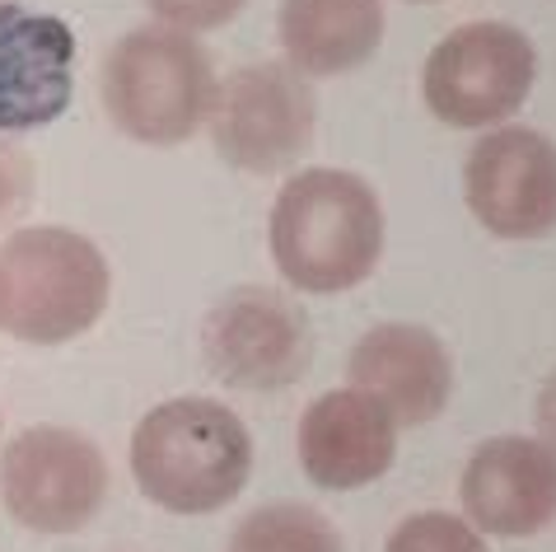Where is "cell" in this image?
<instances>
[{"label":"cell","mask_w":556,"mask_h":552,"mask_svg":"<svg viewBox=\"0 0 556 552\" xmlns=\"http://www.w3.org/2000/svg\"><path fill=\"white\" fill-rule=\"evenodd\" d=\"M276 272L308 296L361 286L383 258V202L361 174L300 168L267 221Z\"/></svg>","instance_id":"obj_1"},{"label":"cell","mask_w":556,"mask_h":552,"mask_svg":"<svg viewBox=\"0 0 556 552\" xmlns=\"http://www.w3.org/2000/svg\"><path fill=\"white\" fill-rule=\"evenodd\" d=\"M136 487L168 515H211L249 487L253 440L215 398H168L131 436Z\"/></svg>","instance_id":"obj_2"},{"label":"cell","mask_w":556,"mask_h":552,"mask_svg":"<svg viewBox=\"0 0 556 552\" xmlns=\"http://www.w3.org/2000/svg\"><path fill=\"white\" fill-rule=\"evenodd\" d=\"M215 66L182 28H131L99 71V99L113 127L146 146H178L197 136L215 103Z\"/></svg>","instance_id":"obj_3"},{"label":"cell","mask_w":556,"mask_h":552,"mask_svg":"<svg viewBox=\"0 0 556 552\" xmlns=\"http://www.w3.org/2000/svg\"><path fill=\"white\" fill-rule=\"evenodd\" d=\"M0 272L10 286L5 328L34 347L75 342L99 324L113 296L103 249L66 225L14 229L0 243Z\"/></svg>","instance_id":"obj_4"},{"label":"cell","mask_w":556,"mask_h":552,"mask_svg":"<svg viewBox=\"0 0 556 552\" xmlns=\"http://www.w3.org/2000/svg\"><path fill=\"white\" fill-rule=\"evenodd\" d=\"M538 80L533 38L501 20H472L435 42L421 71L426 109L444 127H501L523 109Z\"/></svg>","instance_id":"obj_5"},{"label":"cell","mask_w":556,"mask_h":552,"mask_svg":"<svg viewBox=\"0 0 556 552\" xmlns=\"http://www.w3.org/2000/svg\"><path fill=\"white\" fill-rule=\"evenodd\" d=\"M206 127L225 164L243 174H281L314 146L318 103L290 61H253L215 85Z\"/></svg>","instance_id":"obj_6"},{"label":"cell","mask_w":556,"mask_h":552,"mask_svg":"<svg viewBox=\"0 0 556 552\" xmlns=\"http://www.w3.org/2000/svg\"><path fill=\"white\" fill-rule=\"evenodd\" d=\"M108 497V459L66 426H28L0 454V501L34 534H75Z\"/></svg>","instance_id":"obj_7"},{"label":"cell","mask_w":556,"mask_h":552,"mask_svg":"<svg viewBox=\"0 0 556 552\" xmlns=\"http://www.w3.org/2000/svg\"><path fill=\"white\" fill-rule=\"evenodd\" d=\"M202 356L229 389L281 393L314 365V328L286 296L267 286H239L206 314Z\"/></svg>","instance_id":"obj_8"},{"label":"cell","mask_w":556,"mask_h":552,"mask_svg":"<svg viewBox=\"0 0 556 552\" xmlns=\"http://www.w3.org/2000/svg\"><path fill=\"white\" fill-rule=\"evenodd\" d=\"M463 197L496 239H543L556 229V141L533 127H491L463 164Z\"/></svg>","instance_id":"obj_9"},{"label":"cell","mask_w":556,"mask_h":552,"mask_svg":"<svg viewBox=\"0 0 556 552\" xmlns=\"http://www.w3.org/2000/svg\"><path fill=\"white\" fill-rule=\"evenodd\" d=\"M458 501L486 539H533L556 519V454L533 436H491L463 468Z\"/></svg>","instance_id":"obj_10"},{"label":"cell","mask_w":556,"mask_h":552,"mask_svg":"<svg viewBox=\"0 0 556 552\" xmlns=\"http://www.w3.org/2000/svg\"><path fill=\"white\" fill-rule=\"evenodd\" d=\"M75 89V34L66 20L0 5V136L56 122Z\"/></svg>","instance_id":"obj_11"},{"label":"cell","mask_w":556,"mask_h":552,"mask_svg":"<svg viewBox=\"0 0 556 552\" xmlns=\"http://www.w3.org/2000/svg\"><path fill=\"white\" fill-rule=\"evenodd\" d=\"M300 468L323 492H355L393 468L397 417L361 389H332L300 417Z\"/></svg>","instance_id":"obj_12"},{"label":"cell","mask_w":556,"mask_h":552,"mask_svg":"<svg viewBox=\"0 0 556 552\" xmlns=\"http://www.w3.org/2000/svg\"><path fill=\"white\" fill-rule=\"evenodd\" d=\"M351 389L379 398L397 426L435 422L454 398V361L421 324H379L351 347Z\"/></svg>","instance_id":"obj_13"},{"label":"cell","mask_w":556,"mask_h":552,"mask_svg":"<svg viewBox=\"0 0 556 552\" xmlns=\"http://www.w3.org/2000/svg\"><path fill=\"white\" fill-rule=\"evenodd\" d=\"M276 34L300 75H342L383 42V0H281Z\"/></svg>","instance_id":"obj_14"},{"label":"cell","mask_w":556,"mask_h":552,"mask_svg":"<svg viewBox=\"0 0 556 552\" xmlns=\"http://www.w3.org/2000/svg\"><path fill=\"white\" fill-rule=\"evenodd\" d=\"M229 552H346L328 515L300 501H271L239 519Z\"/></svg>","instance_id":"obj_15"},{"label":"cell","mask_w":556,"mask_h":552,"mask_svg":"<svg viewBox=\"0 0 556 552\" xmlns=\"http://www.w3.org/2000/svg\"><path fill=\"white\" fill-rule=\"evenodd\" d=\"M383 552H486V539L468 519H458L450 511H421V515H407L389 534Z\"/></svg>","instance_id":"obj_16"},{"label":"cell","mask_w":556,"mask_h":552,"mask_svg":"<svg viewBox=\"0 0 556 552\" xmlns=\"http://www.w3.org/2000/svg\"><path fill=\"white\" fill-rule=\"evenodd\" d=\"M160 24L182 28V34H206V28H225L243 10V0H146Z\"/></svg>","instance_id":"obj_17"},{"label":"cell","mask_w":556,"mask_h":552,"mask_svg":"<svg viewBox=\"0 0 556 552\" xmlns=\"http://www.w3.org/2000/svg\"><path fill=\"white\" fill-rule=\"evenodd\" d=\"M34 202V160L0 136V225H14Z\"/></svg>","instance_id":"obj_18"},{"label":"cell","mask_w":556,"mask_h":552,"mask_svg":"<svg viewBox=\"0 0 556 552\" xmlns=\"http://www.w3.org/2000/svg\"><path fill=\"white\" fill-rule=\"evenodd\" d=\"M538 431H543V444L556 454V371L547 375L543 393H538Z\"/></svg>","instance_id":"obj_19"},{"label":"cell","mask_w":556,"mask_h":552,"mask_svg":"<svg viewBox=\"0 0 556 552\" xmlns=\"http://www.w3.org/2000/svg\"><path fill=\"white\" fill-rule=\"evenodd\" d=\"M10 318V286H5V272H0V328H5Z\"/></svg>","instance_id":"obj_20"}]
</instances>
